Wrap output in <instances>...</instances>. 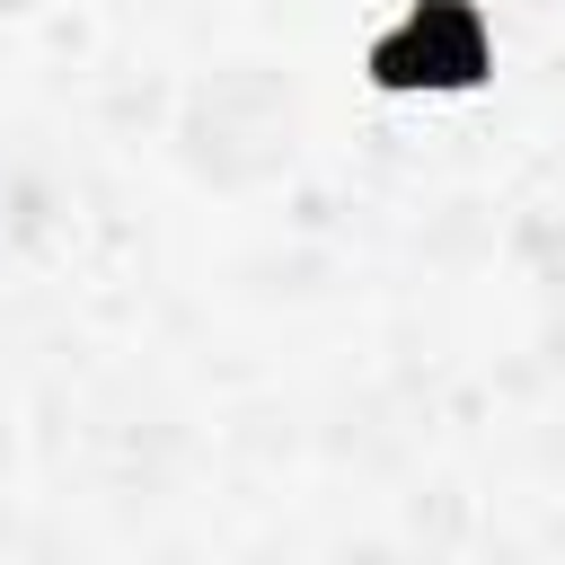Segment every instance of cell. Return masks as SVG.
Listing matches in <instances>:
<instances>
[{
    "label": "cell",
    "mask_w": 565,
    "mask_h": 565,
    "mask_svg": "<svg viewBox=\"0 0 565 565\" xmlns=\"http://www.w3.org/2000/svg\"><path fill=\"white\" fill-rule=\"evenodd\" d=\"M486 71H494V26L477 0H406V18L380 26L371 44L380 88H477Z\"/></svg>",
    "instance_id": "obj_1"
}]
</instances>
